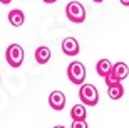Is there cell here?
<instances>
[{"label":"cell","mask_w":129,"mask_h":128,"mask_svg":"<svg viewBox=\"0 0 129 128\" xmlns=\"http://www.w3.org/2000/svg\"><path fill=\"white\" fill-rule=\"evenodd\" d=\"M66 15H67V19L71 22H74V24H82L86 20V9H84V5L81 2L72 0L66 7Z\"/></svg>","instance_id":"cell-1"},{"label":"cell","mask_w":129,"mask_h":128,"mask_svg":"<svg viewBox=\"0 0 129 128\" xmlns=\"http://www.w3.org/2000/svg\"><path fill=\"white\" fill-rule=\"evenodd\" d=\"M67 78L72 84L81 86L84 84V79H86V67L84 64L79 61H72L69 66H67Z\"/></svg>","instance_id":"cell-2"},{"label":"cell","mask_w":129,"mask_h":128,"mask_svg":"<svg viewBox=\"0 0 129 128\" xmlns=\"http://www.w3.org/2000/svg\"><path fill=\"white\" fill-rule=\"evenodd\" d=\"M79 98H81L82 104L86 106H96L99 103V93H97L96 86L94 84H81V89H79Z\"/></svg>","instance_id":"cell-3"},{"label":"cell","mask_w":129,"mask_h":128,"mask_svg":"<svg viewBox=\"0 0 129 128\" xmlns=\"http://www.w3.org/2000/svg\"><path fill=\"white\" fill-rule=\"evenodd\" d=\"M5 59L10 67H20L24 62V49L19 44H10L5 51Z\"/></svg>","instance_id":"cell-4"},{"label":"cell","mask_w":129,"mask_h":128,"mask_svg":"<svg viewBox=\"0 0 129 128\" xmlns=\"http://www.w3.org/2000/svg\"><path fill=\"white\" fill-rule=\"evenodd\" d=\"M49 104L55 111L64 109V106H66V95H64L62 91H52L50 96H49Z\"/></svg>","instance_id":"cell-5"},{"label":"cell","mask_w":129,"mask_h":128,"mask_svg":"<svg viewBox=\"0 0 129 128\" xmlns=\"http://www.w3.org/2000/svg\"><path fill=\"white\" fill-rule=\"evenodd\" d=\"M79 42H77V39L74 37H66L62 41V52L66 56H77L79 54Z\"/></svg>","instance_id":"cell-6"},{"label":"cell","mask_w":129,"mask_h":128,"mask_svg":"<svg viewBox=\"0 0 129 128\" xmlns=\"http://www.w3.org/2000/svg\"><path fill=\"white\" fill-rule=\"evenodd\" d=\"M111 72L117 78V81H122L129 76V66L126 62H116V64H112V71Z\"/></svg>","instance_id":"cell-7"},{"label":"cell","mask_w":129,"mask_h":128,"mask_svg":"<svg viewBox=\"0 0 129 128\" xmlns=\"http://www.w3.org/2000/svg\"><path fill=\"white\" fill-rule=\"evenodd\" d=\"M9 22L14 25V27H20V25H24V22H25V14L20 9L10 10L9 12Z\"/></svg>","instance_id":"cell-8"},{"label":"cell","mask_w":129,"mask_h":128,"mask_svg":"<svg viewBox=\"0 0 129 128\" xmlns=\"http://www.w3.org/2000/svg\"><path fill=\"white\" fill-rule=\"evenodd\" d=\"M35 61L39 64H47L50 61V49L47 46H40L35 49Z\"/></svg>","instance_id":"cell-9"},{"label":"cell","mask_w":129,"mask_h":128,"mask_svg":"<svg viewBox=\"0 0 129 128\" xmlns=\"http://www.w3.org/2000/svg\"><path fill=\"white\" fill-rule=\"evenodd\" d=\"M96 71H97L99 76L106 78L111 71H112V62H111L109 59H99V62L96 64Z\"/></svg>","instance_id":"cell-10"},{"label":"cell","mask_w":129,"mask_h":128,"mask_svg":"<svg viewBox=\"0 0 129 128\" xmlns=\"http://www.w3.org/2000/svg\"><path fill=\"white\" fill-rule=\"evenodd\" d=\"M107 95H109L111 100H121L122 95H124V86L121 83H116L112 86H107Z\"/></svg>","instance_id":"cell-11"},{"label":"cell","mask_w":129,"mask_h":128,"mask_svg":"<svg viewBox=\"0 0 129 128\" xmlns=\"http://www.w3.org/2000/svg\"><path fill=\"white\" fill-rule=\"evenodd\" d=\"M87 111H86V104H74L71 109V118L72 120H86Z\"/></svg>","instance_id":"cell-12"},{"label":"cell","mask_w":129,"mask_h":128,"mask_svg":"<svg viewBox=\"0 0 129 128\" xmlns=\"http://www.w3.org/2000/svg\"><path fill=\"white\" fill-rule=\"evenodd\" d=\"M104 81H106V84H107V86H112V84H116V83H121V81H117V78H116L112 72H109V74L104 78Z\"/></svg>","instance_id":"cell-13"},{"label":"cell","mask_w":129,"mask_h":128,"mask_svg":"<svg viewBox=\"0 0 129 128\" xmlns=\"http://www.w3.org/2000/svg\"><path fill=\"white\" fill-rule=\"evenodd\" d=\"M71 128H89L86 120H72V126Z\"/></svg>","instance_id":"cell-14"},{"label":"cell","mask_w":129,"mask_h":128,"mask_svg":"<svg viewBox=\"0 0 129 128\" xmlns=\"http://www.w3.org/2000/svg\"><path fill=\"white\" fill-rule=\"evenodd\" d=\"M122 5H126V7H129V0H119Z\"/></svg>","instance_id":"cell-15"},{"label":"cell","mask_w":129,"mask_h":128,"mask_svg":"<svg viewBox=\"0 0 129 128\" xmlns=\"http://www.w3.org/2000/svg\"><path fill=\"white\" fill-rule=\"evenodd\" d=\"M12 0H0V4H4V5H9Z\"/></svg>","instance_id":"cell-16"},{"label":"cell","mask_w":129,"mask_h":128,"mask_svg":"<svg viewBox=\"0 0 129 128\" xmlns=\"http://www.w3.org/2000/svg\"><path fill=\"white\" fill-rule=\"evenodd\" d=\"M42 2H45V4H54V2H57V0H42Z\"/></svg>","instance_id":"cell-17"},{"label":"cell","mask_w":129,"mask_h":128,"mask_svg":"<svg viewBox=\"0 0 129 128\" xmlns=\"http://www.w3.org/2000/svg\"><path fill=\"white\" fill-rule=\"evenodd\" d=\"M92 2H96V4H102L104 0H92Z\"/></svg>","instance_id":"cell-18"},{"label":"cell","mask_w":129,"mask_h":128,"mask_svg":"<svg viewBox=\"0 0 129 128\" xmlns=\"http://www.w3.org/2000/svg\"><path fill=\"white\" fill-rule=\"evenodd\" d=\"M54 128H66V126H62V125H57V126H54Z\"/></svg>","instance_id":"cell-19"}]
</instances>
